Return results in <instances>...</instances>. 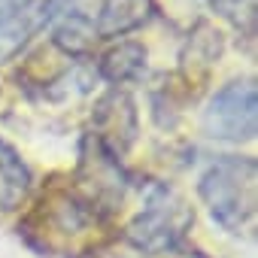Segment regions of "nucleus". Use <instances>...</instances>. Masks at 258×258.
Instances as JSON below:
<instances>
[{
	"instance_id": "nucleus-1",
	"label": "nucleus",
	"mask_w": 258,
	"mask_h": 258,
	"mask_svg": "<svg viewBox=\"0 0 258 258\" xmlns=\"http://www.w3.org/2000/svg\"><path fill=\"white\" fill-rule=\"evenodd\" d=\"M258 164L252 158L225 155L216 164H210L198 182V195L207 204L213 222H219L231 234H255V216H258Z\"/></svg>"
},
{
	"instance_id": "nucleus-2",
	"label": "nucleus",
	"mask_w": 258,
	"mask_h": 258,
	"mask_svg": "<svg viewBox=\"0 0 258 258\" xmlns=\"http://www.w3.org/2000/svg\"><path fill=\"white\" fill-rule=\"evenodd\" d=\"M100 222V213L76 191H52L40 201V207L28 216L22 225V234L31 240V246L55 255H79L94 240V228Z\"/></svg>"
},
{
	"instance_id": "nucleus-3",
	"label": "nucleus",
	"mask_w": 258,
	"mask_h": 258,
	"mask_svg": "<svg viewBox=\"0 0 258 258\" xmlns=\"http://www.w3.org/2000/svg\"><path fill=\"white\" fill-rule=\"evenodd\" d=\"M191 225H195V210L185 204V198L167 185H152L143 210L127 222L124 237L134 249L146 255H161L176 249Z\"/></svg>"
},
{
	"instance_id": "nucleus-4",
	"label": "nucleus",
	"mask_w": 258,
	"mask_h": 258,
	"mask_svg": "<svg viewBox=\"0 0 258 258\" xmlns=\"http://www.w3.org/2000/svg\"><path fill=\"white\" fill-rule=\"evenodd\" d=\"M255 109H258L255 82L252 79H234L210 97L204 118H201V127L213 140L246 143V140H255V131H258Z\"/></svg>"
},
{
	"instance_id": "nucleus-5",
	"label": "nucleus",
	"mask_w": 258,
	"mask_h": 258,
	"mask_svg": "<svg viewBox=\"0 0 258 258\" xmlns=\"http://www.w3.org/2000/svg\"><path fill=\"white\" fill-rule=\"evenodd\" d=\"M91 121H94V134H91V137H94L112 158L124 155L127 149L137 143V134H140L137 103H134L131 94L121 91V88H112V91H106V94L97 100Z\"/></svg>"
},
{
	"instance_id": "nucleus-6",
	"label": "nucleus",
	"mask_w": 258,
	"mask_h": 258,
	"mask_svg": "<svg viewBox=\"0 0 258 258\" xmlns=\"http://www.w3.org/2000/svg\"><path fill=\"white\" fill-rule=\"evenodd\" d=\"M43 25H49L43 0H28V4L4 10L0 13V61L16 58Z\"/></svg>"
},
{
	"instance_id": "nucleus-7",
	"label": "nucleus",
	"mask_w": 258,
	"mask_h": 258,
	"mask_svg": "<svg viewBox=\"0 0 258 258\" xmlns=\"http://www.w3.org/2000/svg\"><path fill=\"white\" fill-rule=\"evenodd\" d=\"M155 13L152 0H103L97 13V37H121L127 31L143 28Z\"/></svg>"
},
{
	"instance_id": "nucleus-8",
	"label": "nucleus",
	"mask_w": 258,
	"mask_h": 258,
	"mask_svg": "<svg viewBox=\"0 0 258 258\" xmlns=\"http://www.w3.org/2000/svg\"><path fill=\"white\" fill-rule=\"evenodd\" d=\"M31 191V170L22 155L0 140V213H13Z\"/></svg>"
},
{
	"instance_id": "nucleus-9",
	"label": "nucleus",
	"mask_w": 258,
	"mask_h": 258,
	"mask_svg": "<svg viewBox=\"0 0 258 258\" xmlns=\"http://www.w3.org/2000/svg\"><path fill=\"white\" fill-rule=\"evenodd\" d=\"M143 73H146V46L140 43H118L106 49L97 61V76L112 85L137 82Z\"/></svg>"
},
{
	"instance_id": "nucleus-10",
	"label": "nucleus",
	"mask_w": 258,
	"mask_h": 258,
	"mask_svg": "<svg viewBox=\"0 0 258 258\" xmlns=\"http://www.w3.org/2000/svg\"><path fill=\"white\" fill-rule=\"evenodd\" d=\"M94 40H97V31H94V22L88 19V16H82V13H64L58 22H55V28H52V46L58 49V52H64L67 58H82V55H88L91 52V46H94Z\"/></svg>"
},
{
	"instance_id": "nucleus-11",
	"label": "nucleus",
	"mask_w": 258,
	"mask_h": 258,
	"mask_svg": "<svg viewBox=\"0 0 258 258\" xmlns=\"http://www.w3.org/2000/svg\"><path fill=\"white\" fill-rule=\"evenodd\" d=\"M222 49H225V40H222V34L213 28V25H207V22H201L195 31H191V37H188V43H185V49H182V70H201V73H207L219 58H222Z\"/></svg>"
},
{
	"instance_id": "nucleus-12",
	"label": "nucleus",
	"mask_w": 258,
	"mask_h": 258,
	"mask_svg": "<svg viewBox=\"0 0 258 258\" xmlns=\"http://www.w3.org/2000/svg\"><path fill=\"white\" fill-rule=\"evenodd\" d=\"M216 4V10L222 13V16H228L237 28L243 25V19L249 22V28H252V19H255V0H213Z\"/></svg>"
},
{
	"instance_id": "nucleus-13",
	"label": "nucleus",
	"mask_w": 258,
	"mask_h": 258,
	"mask_svg": "<svg viewBox=\"0 0 258 258\" xmlns=\"http://www.w3.org/2000/svg\"><path fill=\"white\" fill-rule=\"evenodd\" d=\"M19 4H28V0H0V13L10 10V7H19Z\"/></svg>"
}]
</instances>
